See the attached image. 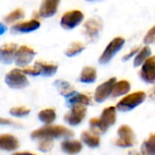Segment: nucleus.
Wrapping results in <instances>:
<instances>
[{
  "label": "nucleus",
  "mask_w": 155,
  "mask_h": 155,
  "mask_svg": "<svg viewBox=\"0 0 155 155\" xmlns=\"http://www.w3.org/2000/svg\"><path fill=\"white\" fill-rule=\"evenodd\" d=\"M61 149L66 154L74 155L82 151L83 144L77 140H65L61 143Z\"/></svg>",
  "instance_id": "17"
},
{
  "label": "nucleus",
  "mask_w": 155,
  "mask_h": 155,
  "mask_svg": "<svg viewBox=\"0 0 155 155\" xmlns=\"http://www.w3.org/2000/svg\"><path fill=\"white\" fill-rule=\"evenodd\" d=\"M103 28L102 21L97 17H93L88 19L84 24V35L92 42L95 41L99 36L100 32Z\"/></svg>",
  "instance_id": "7"
},
{
  "label": "nucleus",
  "mask_w": 155,
  "mask_h": 155,
  "mask_svg": "<svg viewBox=\"0 0 155 155\" xmlns=\"http://www.w3.org/2000/svg\"><path fill=\"white\" fill-rule=\"evenodd\" d=\"M6 31H7V27H6V25H5L4 23L0 22V35H4Z\"/></svg>",
  "instance_id": "36"
},
{
  "label": "nucleus",
  "mask_w": 155,
  "mask_h": 155,
  "mask_svg": "<svg viewBox=\"0 0 155 155\" xmlns=\"http://www.w3.org/2000/svg\"><path fill=\"white\" fill-rule=\"evenodd\" d=\"M35 56V51L33 48L27 45H21L17 48L15 52L14 62L18 67L25 68L31 64Z\"/></svg>",
  "instance_id": "4"
},
{
  "label": "nucleus",
  "mask_w": 155,
  "mask_h": 155,
  "mask_svg": "<svg viewBox=\"0 0 155 155\" xmlns=\"http://www.w3.org/2000/svg\"><path fill=\"white\" fill-rule=\"evenodd\" d=\"M11 155H36L33 153L30 152H18V153H14L13 154Z\"/></svg>",
  "instance_id": "37"
},
{
  "label": "nucleus",
  "mask_w": 155,
  "mask_h": 155,
  "mask_svg": "<svg viewBox=\"0 0 155 155\" xmlns=\"http://www.w3.org/2000/svg\"><path fill=\"white\" fill-rule=\"evenodd\" d=\"M116 83V79L114 77L110 78L106 82L101 84L95 90L94 93V99L98 103H102L106 100L112 94L113 88L114 84Z\"/></svg>",
  "instance_id": "10"
},
{
  "label": "nucleus",
  "mask_w": 155,
  "mask_h": 155,
  "mask_svg": "<svg viewBox=\"0 0 155 155\" xmlns=\"http://www.w3.org/2000/svg\"><path fill=\"white\" fill-rule=\"evenodd\" d=\"M149 57H151V48L148 45L143 46L142 49H140V51L137 53L134 58V66L137 67V66L143 65Z\"/></svg>",
  "instance_id": "25"
},
{
  "label": "nucleus",
  "mask_w": 155,
  "mask_h": 155,
  "mask_svg": "<svg viewBox=\"0 0 155 155\" xmlns=\"http://www.w3.org/2000/svg\"><path fill=\"white\" fill-rule=\"evenodd\" d=\"M5 84L13 89H22L29 84L27 76L21 69L15 68L9 71L5 76Z\"/></svg>",
  "instance_id": "3"
},
{
  "label": "nucleus",
  "mask_w": 155,
  "mask_h": 155,
  "mask_svg": "<svg viewBox=\"0 0 155 155\" xmlns=\"http://www.w3.org/2000/svg\"><path fill=\"white\" fill-rule=\"evenodd\" d=\"M41 24L37 19H31L27 21H21L12 25V31L17 33H31L39 29Z\"/></svg>",
  "instance_id": "13"
},
{
  "label": "nucleus",
  "mask_w": 155,
  "mask_h": 155,
  "mask_svg": "<svg viewBox=\"0 0 155 155\" xmlns=\"http://www.w3.org/2000/svg\"><path fill=\"white\" fill-rule=\"evenodd\" d=\"M144 43L146 45H150V44H155V25L153 26L145 35L144 39H143Z\"/></svg>",
  "instance_id": "32"
},
{
  "label": "nucleus",
  "mask_w": 155,
  "mask_h": 155,
  "mask_svg": "<svg viewBox=\"0 0 155 155\" xmlns=\"http://www.w3.org/2000/svg\"><path fill=\"white\" fill-rule=\"evenodd\" d=\"M38 119L45 125H51L56 119L55 110L53 108H46L39 112Z\"/></svg>",
  "instance_id": "20"
},
{
  "label": "nucleus",
  "mask_w": 155,
  "mask_h": 155,
  "mask_svg": "<svg viewBox=\"0 0 155 155\" xmlns=\"http://www.w3.org/2000/svg\"><path fill=\"white\" fill-rule=\"evenodd\" d=\"M20 146L18 139L9 134L0 135V150L5 152H14Z\"/></svg>",
  "instance_id": "15"
},
{
  "label": "nucleus",
  "mask_w": 155,
  "mask_h": 155,
  "mask_svg": "<svg viewBox=\"0 0 155 155\" xmlns=\"http://www.w3.org/2000/svg\"><path fill=\"white\" fill-rule=\"evenodd\" d=\"M35 66H36L38 68V70L40 72V75H42L44 77L53 76L58 69V65L56 64L46 62V61H42V60L35 61Z\"/></svg>",
  "instance_id": "16"
},
{
  "label": "nucleus",
  "mask_w": 155,
  "mask_h": 155,
  "mask_svg": "<svg viewBox=\"0 0 155 155\" xmlns=\"http://www.w3.org/2000/svg\"><path fill=\"white\" fill-rule=\"evenodd\" d=\"M127 155H146L144 153H139V152H134V151H131L128 153Z\"/></svg>",
  "instance_id": "38"
},
{
  "label": "nucleus",
  "mask_w": 155,
  "mask_h": 155,
  "mask_svg": "<svg viewBox=\"0 0 155 155\" xmlns=\"http://www.w3.org/2000/svg\"><path fill=\"white\" fill-rule=\"evenodd\" d=\"M25 17V12L22 8H16L10 12L5 17V22L6 24H14Z\"/></svg>",
  "instance_id": "26"
},
{
  "label": "nucleus",
  "mask_w": 155,
  "mask_h": 155,
  "mask_svg": "<svg viewBox=\"0 0 155 155\" xmlns=\"http://www.w3.org/2000/svg\"><path fill=\"white\" fill-rule=\"evenodd\" d=\"M92 100L91 97H89L85 94H79V93H74L73 95L68 97V104L73 105L75 104H81V105H89L91 104Z\"/></svg>",
  "instance_id": "22"
},
{
  "label": "nucleus",
  "mask_w": 155,
  "mask_h": 155,
  "mask_svg": "<svg viewBox=\"0 0 155 155\" xmlns=\"http://www.w3.org/2000/svg\"><path fill=\"white\" fill-rule=\"evenodd\" d=\"M32 140H44V139H69L74 136L73 131L63 125H45L37 130H35L31 134Z\"/></svg>",
  "instance_id": "1"
},
{
  "label": "nucleus",
  "mask_w": 155,
  "mask_h": 155,
  "mask_svg": "<svg viewBox=\"0 0 155 155\" xmlns=\"http://www.w3.org/2000/svg\"><path fill=\"white\" fill-rule=\"evenodd\" d=\"M22 71L25 75H31V76H38V75H40V72H39L38 68L36 66H35V65L25 67Z\"/></svg>",
  "instance_id": "33"
},
{
  "label": "nucleus",
  "mask_w": 155,
  "mask_h": 155,
  "mask_svg": "<svg viewBox=\"0 0 155 155\" xmlns=\"http://www.w3.org/2000/svg\"><path fill=\"white\" fill-rule=\"evenodd\" d=\"M60 4L59 0H45L41 3L38 15L43 18H48L53 16L58 9Z\"/></svg>",
  "instance_id": "14"
},
{
  "label": "nucleus",
  "mask_w": 155,
  "mask_h": 155,
  "mask_svg": "<svg viewBox=\"0 0 155 155\" xmlns=\"http://www.w3.org/2000/svg\"><path fill=\"white\" fill-rule=\"evenodd\" d=\"M124 45V39L122 37H115L114 39H113L108 45L106 46V48L104 49V51L103 52L102 55L99 58V62L101 64H107L108 62H110L112 60V58L114 56V54L122 49V47Z\"/></svg>",
  "instance_id": "6"
},
{
  "label": "nucleus",
  "mask_w": 155,
  "mask_h": 155,
  "mask_svg": "<svg viewBox=\"0 0 155 155\" xmlns=\"http://www.w3.org/2000/svg\"><path fill=\"white\" fill-rule=\"evenodd\" d=\"M119 138L115 141V145L123 148L131 147L134 144V133L129 125H122L118 129Z\"/></svg>",
  "instance_id": "8"
},
{
  "label": "nucleus",
  "mask_w": 155,
  "mask_h": 155,
  "mask_svg": "<svg viewBox=\"0 0 155 155\" xmlns=\"http://www.w3.org/2000/svg\"><path fill=\"white\" fill-rule=\"evenodd\" d=\"M17 48V45L15 43H6L1 45L0 63L3 64H11L15 60V54Z\"/></svg>",
  "instance_id": "12"
},
{
  "label": "nucleus",
  "mask_w": 155,
  "mask_h": 155,
  "mask_svg": "<svg viewBox=\"0 0 155 155\" xmlns=\"http://www.w3.org/2000/svg\"><path fill=\"white\" fill-rule=\"evenodd\" d=\"M84 49V45L81 42H73L70 46L66 49L65 51V55L66 56H69V57H72V56H74L78 54H80L83 50Z\"/></svg>",
  "instance_id": "29"
},
{
  "label": "nucleus",
  "mask_w": 155,
  "mask_h": 155,
  "mask_svg": "<svg viewBox=\"0 0 155 155\" xmlns=\"http://www.w3.org/2000/svg\"><path fill=\"white\" fill-rule=\"evenodd\" d=\"M143 153L146 155H155V134H152L143 142Z\"/></svg>",
  "instance_id": "27"
},
{
  "label": "nucleus",
  "mask_w": 155,
  "mask_h": 155,
  "mask_svg": "<svg viewBox=\"0 0 155 155\" xmlns=\"http://www.w3.org/2000/svg\"><path fill=\"white\" fill-rule=\"evenodd\" d=\"M140 76L148 84H155V56L149 57L142 65Z\"/></svg>",
  "instance_id": "11"
},
{
  "label": "nucleus",
  "mask_w": 155,
  "mask_h": 155,
  "mask_svg": "<svg viewBox=\"0 0 155 155\" xmlns=\"http://www.w3.org/2000/svg\"><path fill=\"white\" fill-rule=\"evenodd\" d=\"M100 120L106 129L114 124L116 122V108L114 106H109L105 108L101 114Z\"/></svg>",
  "instance_id": "18"
},
{
  "label": "nucleus",
  "mask_w": 155,
  "mask_h": 155,
  "mask_svg": "<svg viewBox=\"0 0 155 155\" xmlns=\"http://www.w3.org/2000/svg\"><path fill=\"white\" fill-rule=\"evenodd\" d=\"M54 84L56 86V88L58 89L59 93H60L62 95L65 96V97H70L71 95H73V94L75 93L74 90L73 89V86H72L69 83H67V82H65V81H63V80H56V81L54 83Z\"/></svg>",
  "instance_id": "24"
},
{
  "label": "nucleus",
  "mask_w": 155,
  "mask_h": 155,
  "mask_svg": "<svg viewBox=\"0 0 155 155\" xmlns=\"http://www.w3.org/2000/svg\"><path fill=\"white\" fill-rule=\"evenodd\" d=\"M140 51V49H139V47H134V49H132L127 54H125L124 56V61H125V60H128V59H130L134 54H137L138 52Z\"/></svg>",
  "instance_id": "34"
},
{
  "label": "nucleus",
  "mask_w": 155,
  "mask_h": 155,
  "mask_svg": "<svg viewBox=\"0 0 155 155\" xmlns=\"http://www.w3.org/2000/svg\"><path fill=\"white\" fill-rule=\"evenodd\" d=\"M131 89V84L126 80H122L119 82H116L114 85L111 96L112 97H118L124 94H126L129 93Z\"/></svg>",
  "instance_id": "19"
},
{
  "label": "nucleus",
  "mask_w": 155,
  "mask_h": 155,
  "mask_svg": "<svg viewBox=\"0 0 155 155\" xmlns=\"http://www.w3.org/2000/svg\"><path fill=\"white\" fill-rule=\"evenodd\" d=\"M54 147V140L52 139H44L40 140L38 143V150L42 153H47L52 150Z\"/></svg>",
  "instance_id": "31"
},
{
  "label": "nucleus",
  "mask_w": 155,
  "mask_h": 155,
  "mask_svg": "<svg viewBox=\"0 0 155 155\" xmlns=\"http://www.w3.org/2000/svg\"><path fill=\"white\" fill-rule=\"evenodd\" d=\"M145 98H146V94L143 91H138L130 94L124 96L122 100H120V102L116 105V108L122 112L130 111L135 108L136 106H138L139 104H141L142 103H143Z\"/></svg>",
  "instance_id": "2"
},
{
  "label": "nucleus",
  "mask_w": 155,
  "mask_h": 155,
  "mask_svg": "<svg viewBox=\"0 0 155 155\" xmlns=\"http://www.w3.org/2000/svg\"><path fill=\"white\" fill-rule=\"evenodd\" d=\"M96 70L92 66H85L83 68L80 74V81L82 83L90 84L94 83L96 79Z\"/></svg>",
  "instance_id": "23"
},
{
  "label": "nucleus",
  "mask_w": 155,
  "mask_h": 155,
  "mask_svg": "<svg viewBox=\"0 0 155 155\" xmlns=\"http://www.w3.org/2000/svg\"><path fill=\"white\" fill-rule=\"evenodd\" d=\"M89 124H90L91 132L96 135L103 134V133H105L107 131V129L104 127V125L101 122L100 118H92L90 120Z\"/></svg>",
  "instance_id": "28"
},
{
  "label": "nucleus",
  "mask_w": 155,
  "mask_h": 155,
  "mask_svg": "<svg viewBox=\"0 0 155 155\" xmlns=\"http://www.w3.org/2000/svg\"><path fill=\"white\" fill-rule=\"evenodd\" d=\"M84 20V14L79 10H71L65 12L61 17L60 25L64 29L71 30L79 25Z\"/></svg>",
  "instance_id": "5"
},
{
  "label": "nucleus",
  "mask_w": 155,
  "mask_h": 155,
  "mask_svg": "<svg viewBox=\"0 0 155 155\" xmlns=\"http://www.w3.org/2000/svg\"><path fill=\"white\" fill-rule=\"evenodd\" d=\"M81 140L88 147L95 148L100 144V138L98 135L93 134L92 132L84 131L81 134Z\"/></svg>",
  "instance_id": "21"
},
{
  "label": "nucleus",
  "mask_w": 155,
  "mask_h": 155,
  "mask_svg": "<svg viewBox=\"0 0 155 155\" xmlns=\"http://www.w3.org/2000/svg\"><path fill=\"white\" fill-rule=\"evenodd\" d=\"M13 124H14V123L10 119L0 117V125H13Z\"/></svg>",
  "instance_id": "35"
},
{
  "label": "nucleus",
  "mask_w": 155,
  "mask_h": 155,
  "mask_svg": "<svg viewBox=\"0 0 155 155\" xmlns=\"http://www.w3.org/2000/svg\"><path fill=\"white\" fill-rule=\"evenodd\" d=\"M150 97L153 99V100H155V86L151 90V93H150Z\"/></svg>",
  "instance_id": "39"
},
{
  "label": "nucleus",
  "mask_w": 155,
  "mask_h": 155,
  "mask_svg": "<svg viewBox=\"0 0 155 155\" xmlns=\"http://www.w3.org/2000/svg\"><path fill=\"white\" fill-rule=\"evenodd\" d=\"M85 115H86V107L84 105L75 104L72 106L70 112H68L64 115V119L68 124L75 126L82 123Z\"/></svg>",
  "instance_id": "9"
},
{
  "label": "nucleus",
  "mask_w": 155,
  "mask_h": 155,
  "mask_svg": "<svg viewBox=\"0 0 155 155\" xmlns=\"http://www.w3.org/2000/svg\"><path fill=\"white\" fill-rule=\"evenodd\" d=\"M31 110L25 106H16L12 107L9 111V114L14 117H25L30 114Z\"/></svg>",
  "instance_id": "30"
}]
</instances>
